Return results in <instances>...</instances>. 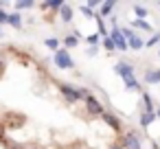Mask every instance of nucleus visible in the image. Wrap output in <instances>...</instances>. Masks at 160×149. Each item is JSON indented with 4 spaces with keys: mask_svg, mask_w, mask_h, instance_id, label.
Wrapping results in <instances>:
<instances>
[{
    "mask_svg": "<svg viewBox=\"0 0 160 149\" xmlns=\"http://www.w3.org/2000/svg\"><path fill=\"white\" fill-rule=\"evenodd\" d=\"M59 92L64 94V99H66L68 103H77V101H83V99L88 97L86 90H81V88H72V86H68V83H59Z\"/></svg>",
    "mask_w": 160,
    "mask_h": 149,
    "instance_id": "1",
    "label": "nucleus"
},
{
    "mask_svg": "<svg viewBox=\"0 0 160 149\" xmlns=\"http://www.w3.org/2000/svg\"><path fill=\"white\" fill-rule=\"evenodd\" d=\"M53 62H55V66L62 68V70H70V68H75V62H72V57H70V53H68L66 48H57Z\"/></svg>",
    "mask_w": 160,
    "mask_h": 149,
    "instance_id": "2",
    "label": "nucleus"
},
{
    "mask_svg": "<svg viewBox=\"0 0 160 149\" xmlns=\"http://www.w3.org/2000/svg\"><path fill=\"white\" fill-rule=\"evenodd\" d=\"M83 101H86V107H88V112H90L92 116H101V114L105 112V110H103V103H101L94 94H88Z\"/></svg>",
    "mask_w": 160,
    "mask_h": 149,
    "instance_id": "3",
    "label": "nucleus"
},
{
    "mask_svg": "<svg viewBox=\"0 0 160 149\" xmlns=\"http://www.w3.org/2000/svg\"><path fill=\"white\" fill-rule=\"evenodd\" d=\"M123 149H142V142H140V136L136 132H127L123 136V142H121Z\"/></svg>",
    "mask_w": 160,
    "mask_h": 149,
    "instance_id": "4",
    "label": "nucleus"
},
{
    "mask_svg": "<svg viewBox=\"0 0 160 149\" xmlns=\"http://www.w3.org/2000/svg\"><path fill=\"white\" fill-rule=\"evenodd\" d=\"M108 37L114 42V48H116V51H127V44H125V40H123L118 27H112V29L108 31Z\"/></svg>",
    "mask_w": 160,
    "mask_h": 149,
    "instance_id": "5",
    "label": "nucleus"
},
{
    "mask_svg": "<svg viewBox=\"0 0 160 149\" xmlns=\"http://www.w3.org/2000/svg\"><path fill=\"white\" fill-rule=\"evenodd\" d=\"M114 70H116V75H121L123 79L134 75V66H132V64H127V62H118V64L114 66Z\"/></svg>",
    "mask_w": 160,
    "mask_h": 149,
    "instance_id": "6",
    "label": "nucleus"
},
{
    "mask_svg": "<svg viewBox=\"0 0 160 149\" xmlns=\"http://www.w3.org/2000/svg\"><path fill=\"white\" fill-rule=\"evenodd\" d=\"M101 118H103V123H105V125H110L114 132H118V129H121V121H118V116H116V114L103 112V114H101Z\"/></svg>",
    "mask_w": 160,
    "mask_h": 149,
    "instance_id": "7",
    "label": "nucleus"
},
{
    "mask_svg": "<svg viewBox=\"0 0 160 149\" xmlns=\"http://www.w3.org/2000/svg\"><path fill=\"white\" fill-rule=\"evenodd\" d=\"M114 7H116V2L114 0H105V2H101V7H99V18L103 20V18H110V13L114 11Z\"/></svg>",
    "mask_w": 160,
    "mask_h": 149,
    "instance_id": "8",
    "label": "nucleus"
},
{
    "mask_svg": "<svg viewBox=\"0 0 160 149\" xmlns=\"http://www.w3.org/2000/svg\"><path fill=\"white\" fill-rule=\"evenodd\" d=\"M125 44H127V48H129V51H140V48L145 46V42L138 37V33H132V35L125 40Z\"/></svg>",
    "mask_w": 160,
    "mask_h": 149,
    "instance_id": "9",
    "label": "nucleus"
},
{
    "mask_svg": "<svg viewBox=\"0 0 160 149\" xmlns=\"http://www.w3.org/2000/svg\"><path fill=\"white\" fill-rule=\"evenodd\" d=\"M72 16H75V11H72V7L64 2V7L59 9V18H62V22H70V20H72Z\"/></svg>",
    "mask_w": 160,
    "mask_h": 149,
    "instance_id": "10",
    "label": "nucleus"
},
{
    "mask_svg": "<svg viewBox=\"0 0 160 149\" xmlns=\"http://www.w3.org/2000/svg\"><path fill=\"white\" fill-rule=\"evenodd\" d=\"M132 31L134 29H140V31H147V33H153V29H151V24L147 22V20H132V27H129Z\"/></svg>",
    "mask_w": 160,
    "mask_h": 149,
    "instance_id": "11",
    "label": "nucleus"
},
{
    "mask_svg": "<svg viewBox=\"0 0 160 149\" xmlns=\"http://www.w3.org/2000/svg\"><path fill=\"white\" fill-rule=\"evenodd\" d=\"M153 121H156V114L153 112H142L140 114V127H149Z\"/></svg>",
    "mask_w": 160,
    "mask_h": 149,
    "instance_id": "12",
    "label": "nucleus"
},
{
    "mask_svg": "<svg viewBox=\"0 0 160 149\" xmlns=\"http://www.w3.org/2000/svg\"><path fill=\"white\" fill-rule=\"evenodd\" d=\"M145 81L151 83V86L153 83H160V70H147L145 72Z\"/></svg>",
    "mask_w": 160,
    "mask_h": 149,
    "instance_id": "13",
    "label": "nucleus"
},
{
    "mask_svg": "<svg viewBox=\"0 0 160 149\" xmlns=\"http://www.w3.org/2000/svg\"><path fill=\"white\" fill-rule=\"evenodd\" d=\"M7 24H11V27H16V29H20L22 27V16L16 11V13H9V18H7Z\"/></svg>",
    "mask_w": 160,
    "mask_h": 149,
    "instance_id": "14",
    "label": "nucleus"
},
{
    "mask_svg": "<svg viewBox=\"0 0 160 149\" xmlns=\"http://www.w3.org/2000/svg\"><path fill=\"white\" fill-rule=\"evenodd\" d=\"M79 44V33H72V35H66L64 37V46L66 48H75Z\"/></svg>",
    "mask_w": 160,
    "mask_h": 149,
    "instance_id": "15",
    "label": "nucleus"
},
{
    "mask_svg": "<svg viewBox=\"0 0 160 149\" xmlns=\"http://www.w3.org/2000/svg\"><path fill=\"white\" fill-rule=\"evenodd\" d=\"M123 81H125V88H127V90H140V83H138V79H136L134 75H132V77H125Z\"/></svg>",
    "mask_w": 160,
    "mask_h": 149,
    "instance_id": "16",
    "label": "nucleus"
},
{
    "mask_svg": "<svg viewBox=\"0 0 160 149\" xmlns=\"http://www.w3.org/2000/svg\"><path fill=\"white\" fill-rule=\"evenodd\" d=\"M142 105H145V112H153V101L149 92H142Z\"/></svg>",
    "mask_w": 160,
    "mask_h": 149,
    "instance_id": "17",
    "label": "nucleus"
},
{
    "mask_svg": "<svg viewBox=\"0 0 160 149\" xmlns=\"http://www.w3.org/2000/svg\"><path fill=\"white\" fill-rule=\"evenodd\" d=\"M64 7V0H53V2H42V9H55L59 11Z\"/></svg>",
    "mask_w": 160,
    "mask_h": 149,
    "instance_id": "18",
    "label": "nucleus"
},
{
    "mask_svg": "<svg viewBox=\"0 0 160 149\" xmlns=\"http://www.w3.org/2000/svg\"><path fill=\"white\" fill-rule=\"evenodd\" d=\"M134 16H136V20H147V9L140 5H134Z\"/></svg>",
    "mask_w": 160,
    "mask_h": 149,
    "instance_id": "19",
    "label": "nucleus"
},
{
    "mask_svg": "<svg viewBox=\"0 0 160 149\" xmlns=\"http://www.w3.org/2000/svg\"><path fill=\"white\" fill-rule=\"evenodd\" d=\"M94 20H97V27H99V33H97V35H99V37H101V35H103V37H108V29H105V24H103V20H101L99 16H97Z\"/></svg>",
    "mask_w": 160,
    "mask_h": 149,
    "instance_id": "20",
    "label": "nucleus"
},
{
    "mask_svg": "<svg viewBox=\"0 0 160 149\" xmlns=\"http://www.w3.org/2000/svg\"><path fill=\"white\" fill-rule=\"evenodd\" d=\"M44 44H46V46H48L51 51H57V48H59V40H55V37H48V40H46Z\"/></svg>",
    "mask_w": 160,
    "mask_h": 149,
    "instance_id": "21",
    "label": "nucleus"
},
{
    "mask_svg": "<svg viewBox=\"0 0 160 149\" xmlns=\"http://www.w3.org/2000/svg\"><path fill=\"white\" fill-rule=\"evenodd\" d=\"M33 7V0H22V2H16V9H31Z\"/></svg>",
    "mask_w": 160,
    "mask_h": 149,
    "instance_id": "22",
    "label": "nucleus"
},
{
    "mask_svg": "<svg viewBox=\"0 0 160 149\" xmlns=\"http://www.w3.org/2000/svg\"><path fill=\"white\" fill-rule=\"evenodd\" d=\"M99 40H101V37H99L97 33H94V35H88V37H86V42H88L90 46H94V48L99 46Z\"/></svg>",
    "mask_w": 160,
    "mask_h": 149,
    "instance_id": "23",
    "label": "nucleus"
},
{
    "mask_svg": "<svg viewBox=\"0 0 160 149\" xmlns=\"http://www.w3.org/2000/svg\"><path fill=\"white\" fill-rule=\"evenodd\" d=\"M160 42V33H151V37L145 42V46H153V44H158Z\"/></svg>",
    "mask_w": 160,
    "mask_h": 149,
    "instance_id": "24",
    "label": "nucleus"
},
{
    "mask_svg": "<svg viewBox=\"0 0 160 149\" xmlns=\"http://www.w3.org/2000/svg\"><path fill=\"white\" fill-rule=\"evenodd\" d=\"M103 48H105V51H110V53H112V51H116V48H114V42H112L110 37H103Z\"/></svg>",
    "mask_w": 160,
    "mask_h": 149,
    "instance_id": "25",
    "label": "nucleus"
},
{
    "mask_svg": "<svg viewBox=\"0 0 160 149\" xmlns=\"http://www.w3.org/2000/svg\"><path fill=\"white\" fill-rule=\"evenodd\" d=\"M81 13H83V16H86V18H90V20H92V18H97V13H94V11H90V9H88V7H86V5H83V7H81Z\"/></svg>",
    "mask_w": 160,
    "mask_h": 149,
    "instance_id": "26",
    "label": "nucleus"
},
{
    "mask_svg": "<svg viewBox=\"0 0 160 149\" xmlns=\"http://www.w3.org/2000/svg\"><path fill=\"white\" fill-rule=\"evenodd\" d=\"M86 7L92 11V9H99V7H101V2H99V0H88V2H86Z\"/></svg>",
    "mask_w": 160,
    "mask_h": 149,
    "instance_id": "27",
    "label": "nucleus"
},
{
    "mask_svg": "<svg viewBox=\"0 0 160 149\" xmlns=\"http://www.w3.org/2000/svg\"><path fill=\"white\" fill-rule=\"evenodd\" d=\"M7 18H9V13L0 9V24H5V22H7Z\"/></svg>",
    "mask_w": 160,
    "mask_h": 149,
    "instance_id": "28",
    "label": "nucleus"
},
{
    "mask_svg": "<svg viewBox=\"0 0 160 149\" xmlns=\"http://www.w3.org/2000/svg\"><path fill=\"white\" fill-rule=\"evenodd\" d=\"M86 53H88V55H90V57H92V55H97V53H99V48H94V46H90V48H88V51H86Z\"/></svg>",
    "mask_w": 160,
    "mask_h": 149,
    "instance_id": "29",
    "label": "nucleus"
},
{
    "mask_svg": "<svg viewBox=\"0 0 160 149\" xmlns=\"http://www.w3.org/2000/svg\"><path fill=\"white\" fill-rule=\"evenodd\" d=\"M110 149H123V147H121V142H114V145H112Z\"/></svg>",
    "mask_w": 160,
    "mask_h": 149,
    "instance_id": "30",
    "label": "nucleus"
},
{
    "mask_svg": "<svg viewBox=\"0 0 160 149\" xmlns=\"http://www.w3.org/2000/svg\"><path fill=\"white\" fill-rule=\"evenodd\" d=\"M153 114H156V118H160V107H158V110H153Z\"/></svg>",
    "mask_w": 160,
    "mask_h": 149,
    "instance_id": "31",
    "label": "nucleus"
},
{
    "mask_svg": "<svg viewBox=\"0 0 160 149\" xmlns=\"http://www.w3.org/2000/svg\"><path fill=\"white\" fill-rule=\"evenodd\" d=\"M0 35H2V29H0Z\"/></svg>",
    "mask_w": 160,
    "mask_h": 149,
    "instance_id": "32",
    "label": "nucleus"
},
{
    "mask_svg": "<svg viewBox=\"0 0 160 149\" xmlns=\"http://www.w3.org/2000/svg\"><path fill=\"white\" fill-rule=\"evenodd\" d=\"M158 57H160V51H158Z\"/></svg>",
    "mask_w": 160,
    "mask_h": 149,
    "instance_id": "33",
    "label": "nucleus"
},
{
    "mask_svg": "<svg viewBox=\"0 0 160 149\" xmlns=\"http://www.w3.org/2000/svg\"><path fill=\"white\" fill-rule=\"evenodd\" d=\"M158 7H160V2H158Z\"/></svg>",
    "mask_w": 160,
    "mask_h": 149,
    "instance_id": "34",
    "label": "nucleus"
}]
</instances>
